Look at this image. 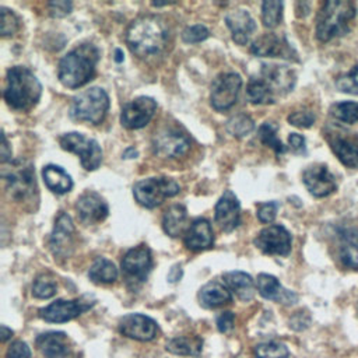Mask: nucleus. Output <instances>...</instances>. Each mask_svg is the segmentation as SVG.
Returning a JSON list of instances; mask_svg holds the SVG:
<instances>
[{
	"instance_id": "nucleus-18",
	"label": "nucleus",
	"mask_w": 358,
	"mask_h": 358,
	"mask_svg": "<svg viewBox=\"0 0 358 358\" xmlns=\"http://www.w3.org/2000/svg\"><path fill=\"white\" fill-rule=\"evenodd\" d=\"M76 210L80 221L85 225L102 222L109 213L108 203L105 199L91 190L84 192L76 201Z\"/></svg>"
},
{
	"instance_id": "nucleus-36",
	"label": "nucleus",
	"mask_w": 358,
	"mask_h": 358,
	"mask_svg": "<svg viewBox=\"0 0 358 358\" xmlns=\"http://www.w3.org/2000/svg\"><path fill=\"white\" fill-rule=\"evenodd\" d=\"M256 358H288L289 352L285 344L280 341H266L255 347Z\"/></svg>"
},
{
	"instance_id": "nucleus-51",
	"label": "nucleus",
	"mask_w": 358,
	"mask_h": 358,
	"mask_svg": "<svg viewBox=\"0 0 358 358\" xmlns=\"http://www.w3.org/2000/svg\"><path fill=\"white\" fill-rule=\"evenodd\" d=\"M11 336H13V330L6 326H1V341L6 343Z\"/></svg>"
},
{
	"instance_id": "nucleus-44",
	"label": "nucleus",
	"mask_w": 358,
	"mask_h": 358,
	"mask_svg": "<svg viewBox=\"0 0 358 358\" xmlns=\"http://www.w3.org/2000/svg\"><path fill=\"white\" fill-rule=\"evenodd\" d=\"M288 122L296 127H310L315 122V115L310 110H296L288 116Z\"/></svg>"
},
{
	"instance_id": "nucleus-13",
	"label": "nucleus",
	"mask_w": 358,
	"mask_h": 358,
	"mask_svg": "<svg viewBox=\"0 0 358 358\" xmlns=\"http://www.w3.org/2000/svg\"><path fill=\"white\" fill-rule=\"evenodd\" d=\"M253 242L266 255L287 256L291 252V234L282 225L263 228Z\"/></svg>"
},
{
	"instance_id": "nucleus-4",
	"label": "nucleus",
	"mask_w": 358,
	"mask_h": 358,
	"mask_svg": "<svg viewBox=\"0 0 358 358\" xmlns=\"http://www.w3.org/2000/svg\"><path fill=\"white\" fill-rule=\"evenodd\" d=\"M355 17V6L345 0L324 1L316 18V38L327 42L350 31V21Z\"/></svg>"
},
{
	"instance_id": "nucleus-30",
	"label": "nucleus",
	"mask_w": 358,
	"mask_h": 358,
	"mask_svg": "<svg viewBox=\"0 0 358 358\" xmlns=\"http://www.w3.org/2000/svg\"><path fill=\"white\" fill-rule=\"evenodd\" d=\"M186 217H187V211L185 206L182 204L171 206L162 217V228L165 234L172 238H176L185 228Z\"/></svg>"
},
{
	"instance_id": "nucleus-16",
	"label": "nucleus",
	"mask_w": 358,
	"mask_h": 358,
	"mask_svg": "<svg viewBox=\"0 0 358 358\" xmlns=\"http://www.w3.org/2000/svg\"><path fill=\"white\" fill-rule=\"evenodd\" d=\"M49 246L55 257H67L74 248V225L64 211H59L56 217Z\"/></svg>"
},
{
	"instance_id": "nucleus-14",
	"label": "nucleus",
	"mask_w": 358,
	"mask_h": 358,
	"mask_svg": "<svg viewBox=\"0 0 358 358\" xmlns=\"http://www.w3.org/2000/svg\"><path fill=\"white\" fill-rule=\"evenodd\" d=\"M94 303V301H85L83 298L73 301L57 299L50 305L39 309V317L50 323L69 322L88 310Z\"/></svg>"
},
{
	"instance_id": "nucleus-45",
	"label": "nucleus",
	"mask_w": 358,
	"mask_h": 358,
	"mask_svg": "<svg viewBox=\"0 0 358 358\" xmlns=\"http://www.w3.org/2000/svg\"><path fill=\"white\" fill-rule=\"evenodd\" d=\"M6 358H31V350L24 341H14L7 348Z\"/></svg>"
},
{
	"instance_id": "nucleus-48",
	"label": "nucleus",
	"mask_w": 358,
	"mask_h": 358,
	"mask_svg": "<svg viewBox=\"0 0 358 358\" xmlns=\"http://www.w3.org/2000/svg\"><path fill=\"white\" fill-rule=\"evenodd\" d=\"M288 144L295 152H305V138L301 134L291 133L288 136Z\"/></svg>"
},
{
	"instance_id": "nucleus-6",
	"label": "nucleus",
	"mask_w": 358,
	"mask_h": 358,
	"mask_svg": "<svg viewBox=\"0 0 358 358\" xmlns=\"http://www.w3.org/2000/svg\"><path fill=\"white\" fill-rule=\"evenodd\" d=\"M1 176L6 180L11 196L18 201L31 200L36 194L34 165L27 159H14L3 168Z\"/></svg>"
},
{
	"instance_id": "nucleus-29",
	"label": "nucleus",
	"mask_w": 358,
	"mask_h": 358,
	"mask_svg": "<svg viewBox=\"0 0 358 358\" xmlns=\"http://www.w3.org/2000/svg\"><path fill=\"white\" fill-rule=\"evenodd\" d=\"M42 176L46 186L57 194H64L71 190L73 180L71 176L57 165H46L42 169Z\"/></svg>"
},
{
	"instance_id": "nucleus-28",
	"label": "nucleus",
	"mask_w": 358,
	"mask_h": 358,
	"mask_svg": "<svg viewBox=\"0 0 358 358\" xmlns=\"http://www.w3.org/2000/svg\"><path fill=\"white\" fill-rule=\"evenodd\" d=\"M199 298H200V303L204 308H218L221 305L231 302L232 295H231V291L227 288V285L217 281H211L200 289Z\"/></svg>"
},
{
	"instance_id": "nucleus-47",
	"label": "nucleus",
	"mask_w": 358,
	"mask_h": 358,
	"mask_svg": "<svg viewBox=\"0 0 358 358\" xmlns=\"http://www.w3.org/2000/svg\"><path fill=\"white\" fill-rule=\"evenodd\" d=\"M234 323H235V315L232 312H222L218 317H217V329L221 333H229L234 329Z\"/></svg>"
},
{
	"instance_id": "nucleus-35",
	"label": "nucleus",
	"mask_w": 358,
	"mask_h": 358,
	"mask_svg": "<svg viewBox=\"0 0 358 358\" xmlns=\"http://www.w3.org/2000/svg\"><path fill=\"white\" fill-rule=\"evenodd\" d=\"M255 129V122L252 120L250 116L245 115V113H238L235 116H232L231 119H228L227 122V130L231 136L236 137V138H242L248 134H250Z\"/></svg>"
},
{
	"instance_id": "nucleus-3",
	"label": "nucleus",
	"mask_w": 358,
	"mask_h": 358,
	"mask_svg": "<svg viewBox=\"0 0 358 358\" xmlns=\"http://www.w3.org/2000/svg\"><path fill=\"white\" fill-rule=\"evenodd\" d=\"M42 95V85L36 76L24 66L8 69L6 76L4 101L18 110H28L35 106Z\"/></svg>"
},
{
	"instance_id": "nucleus-49",
	"label": "nucleus",
	"mask_w": 358,
	"mask_h": 358,
	"mask_svg": "<svg viewBox=\"0 0 358 358\" xmlns=\"http://www.w3.org/2000/svg\"><path fill=\"white\" fill-rule=\"evenodd\" d=\"M1 138H3V143H1V164L6 165L11 161V150L8 147V141H7V137H6L4 133L1 136Z\"/></svg>"
},
{
	"instance_id": "nucleus-11",
	"label": "nucleus",
	"mask_w": 358,
	"mask_h": 358,
	"mask_svg": "<svg viewBox=\"0 0 358 358\" xmlns=\"http://www.w3.org/2000/svg\"><path fill=\"white\" fill-rule=\"evenodd\" d=\"M259 78L270 92L274 102L278 96H284L292 91L296 80L295 73L289 67L280 64H262Z\"/></svg>"
},
{
	"instance_id": "nucleus-38",
	"label": "nucleus",
	"mask_w": 358,
	"mask_h": 358,
	"mask_svg": "<svg viewBox=\"0 0 358 358\" xmlns=\"http://www.w3.org/2000/svg\"><path fill=\"white\" fill-rule=\"evenodd\" d=\"M282 17V1H263L262 4V21L264 27L274 28L280 24Z\"/></svg>"
},
{
	"instance_id": "nucleus-40",
	"label": "nucleus",
	"mask_w": 358,
	"mask_h": 358,
	"mask_svg": "<svg viewBox=\"0 0 358 358\" xmlns=\"http://www.w3.org/2000/svg\"><path fill=\"white\" fill-rule=\"evenodd\" d=\"M20 27L18 17L8 8L0 7V32L1 36L13 35Z\"/></svg>"
},
{
	"instance_id": "nucleus-21",
	"label": "nucleus",
	"mask_w": 358,
	"mask_h": 358,
	"mask_svg": "<svg viewBox=\"0 0 358 358\" xmlns=\"http://www.w3.org/2000/svg\"><path fill=\"white\" fill-rule=\"evenodd\" d=\"M250 52L260 57H282L296 60V53L284 36L264 34L259 36L250 46Z\"/></svg>"
},
{
	"instance_id": "nucleus-41",
	"label": "nucleus",
	"mask_w": 358,
	"mask_h": 358,
	"mask_svg": "<svg viewBox=\"0 0 358 358\" xmlns=\"http://www.w3.org/2000/svg\"><path fill=\"white\" fill-rule=\"evenodd\" d=\"M336 85L343 92L358 95V64L355 67H352L347 74L341 76L336 81Z\"/></svg>"
},
{
	"instance_id": "nucleus-5",
	"label": "nucleus",
	"mask_w": 358,
	"mask_h": 358,
	"mask_svg": "<svg viewBox=\"0 0 358 358\" xmlns=\"http://www.w3.org/2000/svg\"><path fill=\"white\" fill-rule=\"evenodd\" d=\"M109 109V96L103 88L92 87L73 98L70 116L80 122L99 124Z\"/></svg>"
},
{
	"instance_id": "nucleus-31",
	"label": "nucleus",
	"mask_w": 358,
	"mask_h": 358,
	"mask_svg": "<svg viewBox=\"0 0 358 358\" xmlns=\"http://www.w3.org/2000/svg\"><path fill=\"white\" fill-rule=\"evenodd\" d=\"M88 277L92 282L96 284L115 282L117 278V268L110 260L105 257H98L90 267Z\"/></svg>"
},
{
	"instance_id": "nucleus-17",
	"label": "nucleus",
	"mask_w": 358,
	"mask_h": 358,
	"mask_svg": "<svg viewBox=\"0 0 358 358\" xmlns=\"http://www.w3.org/2000/svg\"><path fill=\"white\" fill-rule=\"evenodd\" d=\"M152 147L159 157L178 158L190 148V140L176 129H165L154 136Z\"/></svg>"
},
{
	"instance_id": "nucleus-32",
	"label": "nucleus",
	"mask_w": 358,
	"mask_h": 358,
	"mask_svg": "<svg viewBox=\"0 0 358 358\" xmlns=\"http://www.w3.org/2000/svg\"><path fill=\"white\" fill-rule=\"evenodd\" d=\"M203 340L197 336H180L168 341L166 351L176 355H199Z\"/></svg>"
},
{
	"instance_id": "nucleus-26",
	"label": "nucleus",
	"mask_w": 358,
	"mask_h": 358,
	"mask_svg": "<svg viewBox=\"0 0 358 358\" xmlns=\"http://www.w3.org/2000/svg\"><path fill=\"white\" fill-rule=\"evenodd\" d=\"M257 291L264 299L277 301L288 305L296 301V295L294 292L282 288L274 275L266 273L257 275Z\"/></svg>"
},
{
	"instance_id": "nucleus-24",
	"label": "nucleus",
	"mask_w": 358,
	"mask_h": 358,
	"mask_svg": "<svg viewBox=\"0 0 358 358\" xmlns=\"http://www.w3.org/2000/svg\"><path fill=\"white\" fill-rule=\"evenodd\" d=\"M214 243V235L211 224L206 218H196L185 235V245L193 252L211 248Z\"/></svg>"
},
{
	"instance_id": "nucleus-43",
	"label": "nucleus",
	"mask_w": 358,
	"mask_h": 358,
	"mask_svg": "<svg viewBox=\"0 0 358 358\" xmlns=\"http://www.w3.org/2000/svg\"><path fill=\"white\" fill-rule=\"evenodd\" d=\"M277 210H278V203L277 201H266V203H260L257 206V218L260 222L267 224L271 222L275 215H277Z\"/></svg>"
},
{
	"instance_id": "nucleus-20",
	"label": "nucleus",
	"mask_w": 358,
	"mask_h": 358,
	"mask_svg": "<svg viewBox=\"0 0 358 358\" xmlns=\"http://www.w3.org/2000/svg\"><path fill=\"white\" fill-rule=\"evenodd\" d=\"M302 180L309 193L315 197H326L337 187L334 176L323 164L308 166L302 173Z\"/></svg>"
},
{
	"instance_id": "nucleus-39",
	"label": "nucleus",
	"mask_w": 358,
	"mask_h": 358,
	"mask_svg": "<svg viewBox=\"0 0 358 358\" xmlns=\"http://www.w3.org/2000/svg\"><path fill=\"white\" fill-rule=\"evenodd\" d=\"M56 281L50 274H41L32 285V295L39 299H48L56 294Z\"/></svg>"
},
{
	"instance_id": "nucleus-33",
	"label": "nucleus",
	"mask_w": 358,
	"mask_h": 358,
	"mask_svg": "<svg viewBox=\"0 0 358 358\" xmlns=\"http://www.w3.org/2000/svg\"><path fill=\"white\" fill-rule=\"evenodd\" d=\"M340 259L344 266L358 270V231L343 236Z\"/></svg>"
},
{
	"instance_id": "nucleus-27",
	"label": "nucleus",
	"mask_w": 358,
	"mask_h": 358,
	"mask_svg": "<svg viewBox=\"0 0 358 358\" xmlns=\"http://www.w3.org/2000/svg\"><path fill=\"white\" fill-rule=\"evenodd\" d=\"M224 284L229 291H232L239 299L250 301L255 295V281L243 271H228L222 275Z\"/></svg>"
},
{
	"instance_id": "nucleus-53",
	"label": "nucleus",
	"mask_w": 358,
	"mask_h": 358,
	"mask_svg": "<svg viewBox=\"0 0 358 358\" xmlns=\"http://www.w3.org/2000/svg\"><path fill=\"white\" fill-rule=\"evenodd\" d=\"M115 60H116L117 63L123 62V52H122L120 49H116V50H115Z\"/></svg>"
},
{
	"instance_id": "nucleus-42",
	"label": "nucleus",
	"mask_w": 358,
	"mask_h": 358,
	"mask_svg": "<svg viewBox=\"0 0 358 358\" xmlns=\"http://www.w3.org/2000/svg\"><path fill=\"white\" fill-rule=\"evenodd\" d=\"M210 35V31L201 25V24H196L192 27H187L183 32H182V39L186 43H197L201 42L204 39H207Z\"/></svg>"
},
{
	"instance_id": "nucleus-23",
	"label": "nucleus",
	"mask_w": 358,
	"mask_h": 358,
	"mask_svg": "<svg viewBox=\"0 0 358 358\" xmlns=\"http://www.w3.org/2000/svg\"><path fill=\"white\" fill-rule=\"evenodd\" d=\"M225 22L231 29L234 42L238 45H246L257 28L250 13L243 8L229 11L225 15Z\"/></svg>"
},
{
	"instance_id": "nucleus-52",
	"label": "nucleus",
	"mask_w": 358,
	"mask_h": 358,
	"mask_svg": "<svg viewBox=\"0 0 358 358\" xmlns=\"http://www.w3.org/2000/svg\"><path fill=\"white\" fill-rule=\"evenodd\" d=\"M124 158H136L137 157V151L134 148H127L123 154Z\"/></svg>"
},
{
	"instance_id": "nucleus-50",
	"label": "nucleus",
	"mask_w": 358,
	"mask_h": 358,
	"mask_svg": "<svg viewBox=\"0 0 358 358\" xmlns=\"http://www.w3.org/2000/svg\"><path fill=\"white\" fill-rule=\"evenodd\" d=\"M182 274H183L182 267L176 264V266H173V267L169 270V273H168V281H169V282H176V281H179V280L182 278Z\"/></svg>"
},
{
	"instance_id": "nucleus-19",
	"label": "nucleus",
	"mask_w": 358,
	"mask_h": 358,
	"mask_svg": "<svg viewBox=\"0 0 358 358\" xmlns=\"http://www.w3.org/2000/svg\"><path fill=\"white\" fill-rule=\"evenodd\" d=\"M119 331L138 341H150L157 336L158 326L154 319L141 313H129L119 322Z\"/></svg>"
},
{
	"instance_id": "nucleus-7",
	"label": "nucleus",
	"mask_w": 358,
	"mask_h": 358,
	"mask_svg": "<svg viewBox=\"0 0 358 358\" xmlns=\"http://www.w3.org/2000/svg\"><path fill=\"white\" fill-rule=\"evenodd\" d=\"M179 192V183L164 176L141 179L133 186V196L136 201L145 208H154L159 206L165 199L173 197Z\"/></svg>"
},
{
	"instance_id": "nucleus-37",
	"label": "nucleus",
	"mask_w": 358,
	"mask_h": 358,
	"mask_svg": "<svg viewBox=\"0 0 358 358\" xmlns=\"http://www.w3.org/2000/svg\"><path fill=\"white\" fill-rule=\"evenodd\" d=\"M330 113L340 122H358V102H337L330 106Z\"/></svg>"
},
{
	"instance_id": "nucleus-8",
	"label": "nucleus",
	"mask_w": 358,
	"mask_h": 358,
	"mask_svg": "<svg viewBox=\"0 0 358 358\" xmlns=\"http://www.w3.org/2000/svg\"><path fill=\"white\" fill-rule=\"evenodd\" d=\"M59 144L63 150L78 155L83 168L87 171H95L102 162V148L98 141L81 133H66L60 136Z\"/></svg>"
},
{
	"instance_id": "nucleus-2",
	"label": "nucleus",
	"mask_w": 358,
	"mask_h": 358,
	"mask_svg": "<svg viewBox=\"0 0 358 358\" xmlns=\"http://www.w3.org/2000/svg\"><path fill=\"white\" fill-rule=\"evenodd\" d=\"M99 50L92 43H83L70 50L59 62L57 77L67 88H80L92 80Z\"/></svg>"
},
{
	"instance_id": "nucleus-1",
	"label": "nucleus",
	"mask_w": 358,
	"mask_h": 358,
	"mask_svg": "<svg viewBox=\"0 0 358 358\" xmlns=\"http://www.w3.org/2000/svg\"><path fill=\"white\" fill-rule=\"evenodd\" d=\"M168 28L155 15H143L134 20L126 31V43L138 57L155 56L168 43Z\"/></svg>"
},
{
	"instance_id": "nucleus-10",
	"label": "nucleus",
	"mask_w": 358,
	"mask_h": 358,
	"mask_svg": "<svg viewBox=\"0 0 358 358\" xmlns=\"http://www.w3.org/2000/svg\"><path fill=\"white\" fill-rule=\"evenodd\" d=\"M242 78L238 73H221L211 84L210 102L215 110H227L232 108L238 99Z\"/></svg>"
},
{
	"instance_id": "nucleus-46",
	"label": "nucleus",
	"mask_w": 358,
	"mask_h": 358,
	"mask_svg": "<svg viewBox=\"0 0 358 358\" xmlns=\"http://www.w3.org/2000/svg\"><path fill=\"white\" fill-rule=\"evenodd\" d=\"M48 8H49V14L52 17L60 18L67 15L71 8H73V3L71 1H50L48 3Z\"/></svg>"
},
{
	"instance_id": "nucleus-12",
	"label": "nucleus",
	"mask_w": 358,
	"mask_h": 358,
	"mask_svg": "<svg viewBox=\"0 0 358 358\" xmlns=\"http://www.w3.org/2000/svg\"><path fill=\"white\" fill-rule=\"evenodd\" d=\"M157 110V101L151 96H137L124 103L120 113V123L126 129H141L148 124Z\"/></svg>"
},
{
	"instance_id": "nucleus-22",
	"label": "nucleus",
	"mask_w": 358,
	"mask_h": 358,
	"mask_svg": "<svg viewBox=\"0 0 358 358\" xmlns=\"http://www.w3.org/2000/svg\"><path fill=\"white\" fill-rule=\"evenodd\" d=\"M214 218L218 227L225 231H234L241 221V206L236 196L231 190H225L215 204Z\"/></svg>"
},
{
	"instance_id": "nucleus-9",
	"label": "nucleus",
	"mask_w": 358,
	"mask_h": 358,
	"mask_svg": "<svg viewBox=\"0 0 358 358\" xmlns=\"http://www.w3.org/2000/svg\"><path fill=\"white\" fill-rule=\"evenodd\" d=\"M326 138L336 157L348 168H358V134L340 126H331Z\"/></svg>"
},
{
	"instance_id": "nucleus-34",
	"label": "nucleus",
	"mask_w": 358,
	"mask_h": 358,
	"mask_svg": "<svg viewBox=\"0 0 358 358\" xmlns=\"http://www.w3.org/2000/svg\"><path fill=\"white\" fill-rule=\"evenodd\" d=\"M277 130H278L277 124H274V123H271V122H264V123L259 127V130H257V137H259V140H260L264 145L270 147L271 150H274V152H275L277 155H280V154H284L287 148H285V145L281 143V140L277 137Z\"/></svg>"
},
{
	"instance_id": "nucleus-15",
	"label": "nucleus",
	"mask_w": 358,
	"mask_h": 358,
	"mask_svg": "<svg viewBox=\"0 0 358 358\" xmlns=\"http://www.w3.org/2000/svg\"><path fill=\"white\" fill-rule=\"evenodd\" d=\"M152 267L151 250L147 245H138L127 250L122 259V268L127 280L143 282L147 280Z\"/></svg>"
},
{
	"instance_id": "nucleus-25",
	"label": "nucleus",
	"mask_w": 358,
	"mask_h": 358,
	"mask_svg": "<svg viewBox=\"0 0 358 358\" xmlns=\"http://www.w3.org/2000/svg\"><path fill=\"white\" fill-rule=\"evenodd\" d=\"M35 343L45 358H66L69 355V338L63 331L42 333Z\"/></svg>"
}]
</instances>
